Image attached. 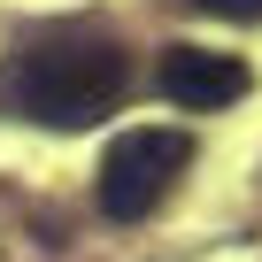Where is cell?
Wrapping results in <instances>:
<instances>
[{
    "label": "cell",
    "mask_w": 262,
    "mask_h": 262,
    "mask_svg": "<svg viewBox=\"0 0 262 262\" xmlns=\"http://www.w3.org/2000/svg\"><path fill=\"white\" fill-rule=\"evenodd\" d=\"M123 85H131V62L116 47H39L0 77V100L16 116H31V123L85 131L123 100Z\"/></svg>",
    "instance_id": "6da1fadb"
},
{
    "label": "cell",
    "mask_w": 262,
    "mask_h": 262,
    "mask_svg": "<svg viewBox=\"0 0 262 262\" xmlns=\"http://www.w3.org/2000/svg\"><path fill=\"white\" fill-rule=\"evenodd\" d=\"M155 85H162L178 108L208 116V108H231V100H247V62H231V54H208V47H170V54H162V70H155Z\"/></svg>",
    "instance_id": "3957f363"
},
{
    "label": "cell",
    "mask_w": 262,
    "mask_h": 262,
    "mask_svg": "<svg viewBox=\"0 0 262 262\" xmlns=\"http://www.w3.org/2000/svg\"><path fill=\"white\" fill-rule=\"evenodd\" d=\"M201 16H224V24H262V0H193Z\"/></svg>",
    "instance_id": "277c9868"
},
{
    "label": "cell",
    "mask_w": 262,
    "mask_h": 262,
    "mask_svg": "<svg viewBox=\"0 0 262 262\" xmlns=\"http://www.w3.org/2000/svg\"><path fill=\"white\" fill-rule=\"evenodd\" d=\"M185 162H193V139H185V131H170V123L123 131V139L108 147V162H100V208H108L116 224L155 216V208L170 201V185H178Z\"/></svg>",
    "instance_id": "7a4b0ae2"
}]
</instances>
